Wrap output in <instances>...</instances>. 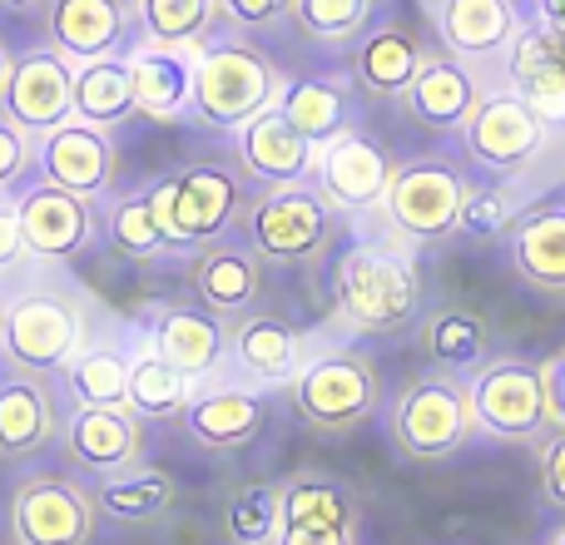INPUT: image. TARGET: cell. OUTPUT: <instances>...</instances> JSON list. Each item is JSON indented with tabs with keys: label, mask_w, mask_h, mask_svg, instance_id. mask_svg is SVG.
<instances>
[{
	"label": "cell",
	"mask_w": 565,
	"mask_h": 545,
	"mask_svg": "<svg viewBox=\"0 0 565 545\" xmlns=\"http://www.w3.org/2000/svg\"><path fill=\"white\" fill-rule=\"evenodd\" d=\"M282 75L268 60V50H258L254 40H214V45L199 50L194 60V89H189V115L209 129H238L248 119H258L264 109L278 105Z\"/></svg>",
	"instance_id": "6da1fadb"
},
{
	"label": "cell",
	"mask_w": 565,
	"mask_h": 545,
	"mask_svg": "<svg viewBox=\"0 0 565 545\" xmlns=\"http://www.w3.org/2000/svg\"><path fill=\"white\" fill-rule=\"evenodd\" d=\"M332 298H338V318L358 332H402L422 318V278L417 264L402 254L372 244L342 248L338 268H332Z\"/></svg>",
	"instance_id": "7a4b0ae2"
},
{
	"label": "cell",
	"mask_w": 565,
	"mask_h": 545,
	"mask_svg": "<svg viewBox=\"0 0 565 545\" xmlns=\"http://www.w3.org/2000/svg\"><path fill=\"white\" fill-rule=\"evenodd\" d=\"M288 397H292V412H298L312 431L342 437V431H358L362 421L382 407V372L367 352L328 348L292 372Z\"/></svg>",
	"instance_id": "3957f363"
},
{
	"label": "cell",
	"mask_w": 565,
	"mask_h": 545,
	"mask_svg": "<svg viewBox=\"0 0 565 545\" xmlns=\"http://www.w3.org/2000/svg\"><path fill=\"white\" fill-rule=\"evenodd\" d=\"M149 199L169 248H204L244 214V179L224 164H189L149 189Z\"/></svg>",
	"instance_id": "277c9868"
},
{
	"label": "cell",
	"mask_w": 565,
	"mask_h": 545,
	"mask_svg": "<svg viewBox=\"0 0 565 545\" xmlns=\"http://www.w3.org/2000/svg\"><path fill=\"white\" fill-rule=\"evenodd\" d=\"M387 431L402 457H412V461H441V457H451V451H461L477 437L467 382L447 377V372L407 382L402 397L392 402Z\"/></svg>",
	"instance_id": "5b68a950"
},
{
	"label": "cell",
	"mask_w": 565,
	"mask_h": 545,
	"mask_svg": "<svg viewBox=\"0 0 565 545\" xmlns=\"http://www.w3.org/2000/svg\"><path fill=\"white\" fill-rule=\"evenodd\" d=\"M244 234L268 264H312L332 248V209L308 184H274L244 209Z\"/></svg>",
	"instance_id": "8992f818"
},
{
	"label": "cell",
	"mask_w": 565,
	"mask_h": 545,
	"mask_svg": "<svg viewBox=\"0 0 565 545\" xmlns=\"http://www.w3.org/2000/svg\"><path fill=\"white\" fill-rule=\"evenodd\" d=\"M477 431L491 441H536L546 437V382L541 362L526 357H491L467 382Z\"/></svg>",
	"instance_id": "52a82bcc"
},
{
	"label": "cell",
	"mask_w": 565,
	"mask_h": 545,
	"mask_svg": "<svg viewBox=\"0 0 565 545\" xmlns=\"http://www.w3.org/2000/svg\"><path fill=\"white\" fill-rule=\"evenodd\" d=\"M85 342V318L60 292H25L0 312V352L20 372H55Z\"/></svg>",
	"instance_id": "ba28073f"
},
{
	"label": "cell",
	"mask_w": 565,
	"mask_h": 545,
	"mask_svg": "<svg viewBox=\"0 0 565 545\" xmlns=\"http://www.w3.org/2000/svg\"><path fill=\"white\" fill-rule=\"evenodd\" d=\"M461 199H467V174L451 159H407L392 169L382 204L412 244H437V238L457 234Z\"/></svg>",
	"instance_id": "9c48e42d"
},
{
	"label": "cell",
	"mask_w": 565,
	"mask_h": 545,
	"mask_svg": "<svg viewBox=\"0 0 565 545\" xmlns=\"http://www.w3.org/2000/svg\"><path fill=\"white\" fill-rule=\"evenodd\" d=\"M75 70L55 50H25L10 60V75L0 85V119L15 125L25 139H45L50 129L75 119Z\"/></svg>",
	"instance_id": "30bf717a"
},
{
	"label": "cell",
	"mask_w": 565,
	"mask_h": 545,
	"mask_svg": "<svg viewBox=\"0 0 565 545\" xmlns=\"http://www.w3.org/2000/svg\"><path fill=\"white\" fill-rule=\"evenodd\" d=\"M95 516V496L70 477H30L10 501V536L15 545H89Z\"/></svg>",
	"instance_id": "8fae6325"
},
{
	"label": "cell",
	"mask_w": 565,
	"mask_h": 545,
	"mask_svg": "<svg viewBox=\"0 0 565 545\" xmlns=\"http://www.w3.org/2000/svg\"><path fill=\"white\" fill-rule=\"evenodd\" d=\"M461 139H467V154L477 159L491 174H516L546 145V125L531 115V105L516 95V89H497V95H481L471 119L461 125Z\"/></svg>",
	"instance_id": "7c38bea8"
},
{
	"label": "cell",
	"mask_w": 565,
	"mask_h": 545,
	"mask_svg": "<svg viewBox=\"0 0 565 545\" xmlns=\"http://www.w3.org/2000/svg\"><path fill=\"white\" fill-rule=\"evenodd\" d=\"M312 169H318V194L332 214H362V209H377L387 199L397 164H392V154L377 139L358 135V129H342L338 139H328L318 149Z\"/></svg>",
	"instance_id": "4fadbf2b"
},
{
	"label": "cell",
	"mask_w": 565,
	"mask_h": 545,
	"mask_svg": "<svg viewBox=\"0 0 565 545\" xmlns=\"http://www.w3.org/2000/svg\"><path fill=\"white\" fill-rule=\"evenodd\" d=\"M129 25H135L129 0H45L50 50L70 70L119 55V45L129 40Z\"/></svg>",
	"instance_id": "5bb4252c"
},
{
	"label": "cell",
	"mask_w": 565,
	"mask_h": 545,
	"mask_svg": "<svg viewBox=\"0 0 565 545\" xmlns=\"http://www.w3.org/2000/svg\"><path fill=\"white\" fill-rule=\"evenodd\" d=\"M35 164L50 189H65L75 199H99L115 184V145L105 129H89L79 119L50 129L35 145Z\"/></svg>",
	"instance_id": "9a60e30c"
},
{
	"label": "cell",
	"mask_w": 565,
	"mask_h": 545,
	"mask_svg": "<svg viewBox=\"0 0 565 545\" xmlns=\"http://www.w3.org/2000/svg\"><path fill=\"white\" fill-rule=\"evenodd\" d=\"M477 99H481L477 75H471L451 50L422 55L412 85L402 89V109H407V119L422 125V129H437V135H451V129L467 125L471 109H477Z\"/></svg>",
	"instance_id": "2e32d148"
},
{
	"label": "cell",
	"mask_w": 565,
	"mask_h": 545,
	"mask_svg": "<svg viewBox=\"0 0 565 545\" xmlns=\"http://www.w3.org/2000/svg\"><path fill=\"white\" fill-rule=\"evenodd\" d=\"M15 218H20V238H25V254L35 258H75L79 248L95 234V214H89V199H75L65 189H30L15 199Z\"/></svg>",
	"instance_id": "e0dca14e"
},
{
	"label": "cell",
	"mask_w": 565,
	"mask_h": 545,
	"mask_svg": "<svg viewBox=\"0 0 565 545\" xmlns=\"http://www.w3.org/2000/svg\"><path fill=\"white\" fill-rule=\"evenodd\" d=\"M189 282H194L199 302L224 318H244L264 292V258L244 244H204L189 264Z\"/></svg>",
	"instance_id": "ac0fdd59"
},
{
	"label": "cell",
	"mask_w": 565,
	"mask_h": 545,
	"mask_svg": "<svg viewBox=\"0 0 565 545\" xmlns=\"http://www.w3.org/2000/svg\"><path fill=\"white\" fill-rule=\"evenodd\" d=\"M312 159L318 149L278 115V109H264L258 119H248L238 129V169L258 184H302L312 174Z\"/></svg>",
	"instance_id": "d6986e66"
},
{
	"label": "cell",
	"mask_w": 565,
	"mask_h": 545,
	"mask_svg": "<svg viewBox=\"0 0 565 545\" xmlns=\"http://www.w3.org/2000/svg\"><path fill=\"white\" fill-rule=\"evenodd\" d=\"M422 40L417 30H407L402 20H387L377 30H362L358 45H352V85L372 99H402V89L412 85L422 65Z\"/></svg>",
	"instance_id": "ffe728a7"
},
{
	"label": "cell",
	"mask_w": 565,
	"mask_h": 545,
	"mask_svg": "<svg viewBox=\"0 0 565 545\" xmlns=\"http://www.w3.org/2000/svg\"><path fill=\"white\" fill-rule=\"evenodd\" d=\"M507 238L516 278L546 298H565V204H541L516 214Z\"/></svg>",
	"instance_id": "44dd1931"
},
{
	"label": "cell",
	"mask_w": 565,
	"mask_h": 545,
	"mask_svg": "<svg viewBox=\"0 0 565 545\" xmlns=\"http://www.w3.org/2000/svg\"><path fill=\"white\" fill-rule=\"evenodd\" d=\"M194 60L199 50H164V45H139L129 65V89H135V109L149 119H179L189 115V89H194Z\"/></svg>",
	"instance_id": "7402d4cb"
},
{
	"label": "cell",
	"mask_w": 565,
	"mask_h": 545,
	"mask_svg": "<svg viewBox=\"0 0 565 545\" xmlns=\"http://www.w3.org/2000/svg\"><path fill=\"white\" fill-rule=\"evenodd\" d=\"M264 397L244 387H218V392H199L184 407V427L199 447L209 451H238L264 431Z\"/></svg>",
	"instance_id": "603a6c76"
},
{
	"label": "cell",
	"mask_w": 565,
	"mask_h": 545,
	"mask_svg": "<svg viewBox=\"0 0 565 545\" xmlns=\"http://www.w3.org/2000/svg\"><path fill=\"white\" fill-rule=\"evenodd\" d=\"M70 457L85 471H125L139 461L145 431L129 407H79L70 417Z\"/></svg>",
	"instance_id": "cb8c5ba5"
},
{
	"label": "cell",
	"mask_w": 565,
	"mask_h": 545,
	"mask_svg": "<svg viewBox=\"0 0 565 545\" xmlns=\"http://www.w3.org/2000/svg\"><path fill=\"white\" fill-rule=\"evenodd\" d=\"M224 322L214 312L199 308H164L154 318V352L169 362L174 372H184L189 382L209 377L224 357Z\"/></svg>",
	"instance_id": "d4e9b609"
},
{
	"label": "cell",
	"mask_w": 565,
	"mask_h": 545,
	"mask_svg": "<svg viewBox=\"0 0 565 545\" xmlns=\"http://www.w3.org/2000/svg\"><path fill=\"white\" fill-rule=\"evenodd\" d=\"M437 30L451 55H501L516 40V6L511 0H441Z\"/></svg>",
	"instance_id": "484cf974"
},
{
	"label": "cell",
	"mask_w": 565,
	"mask_h": 545,
	"mask_svg": "<svg viewBox=\"0 0 565 545\" xmlns=\"http://www.w3.org/2000/svg\"><path fill=\"white\" fill-rule=\"evenodd\" d=\"M507 70H511V89L526 99L541 125H565V65L546 50L536 25L521 30L507 45Z\"/></svg>",
	"instance_id": "4316f807"
},
{
	"label": "cell",
	"mask_w": 565,
	"mask_h": 545,
	"mask_svg": "<svg viewBox=\"0 0 565 545\" xmlns=\"http://www.w3.org/2000/svg\"><path fill=\"white\" fill-rule=\"evenodd\" d=\"M234 357L248 377L282 382L302 362V332L278 312H244L234 322Z\"/></svg>",
	"instance_id": "83f0119b"
},
{
	"label": "cell",
	"mask_w": 565,
	"mask_h": 545,
	"mask_svg": "<svg viewBox=\"0 0 565 545\" xmlns=\"http://www.w3.org/2000/svg\"><path fill=\"white\" fill-rule=\"evenodd\" d=\"M278 115L308 139L312 149H322L328 139H338L348 129V95H342L338 79L328 75H302V79H288L278 89Z\"/></svg>",
	"instance_id": "f1b7e54d"
},
{
	"label": "cell",
	"mask_w": 565,
	"mask_h": 545,
	"mask_svg": "<svg viewBox=\"0 0 565 545\" xmlns=\"http://www.w3.org/2000/svg\"><path fill=\"white\" fill-rule=\"evenodd\" d=\"M422 352H427L447 377L477 372L491 352V328L467 308H441L422 322Z\"/></svg>",
	"instance_id": "f546056e"
},
{
	"label": "cell",
	"mask_w": 565,
	"mask_h": 545,
	"mask_svg": "<svg viewBox=\"0 0 565 545\" xmlns=\"http://www.w3.org/2000/svg\"><path fill=\"white\" fill-rule=\"evenodd\" d=\"M75 119L89 129H115L135 115V89H129V65L125 60H89L75 70Z\"/></svg>",
	"instance_id": "4dcf8cb0"
},
{
	"label": "cell",
	"mask_w": 565,
	"mask_h": 545,
	"mask_svg": "<svg viewBox=\"0 0 565 545\" xmlns=\"http://www.w3.org/2000/svg\"><path fill=\"white\" fill-rule=\"evenodd\" d=\"M332 526L358 536V501L332 477H298L278 487V526Z\"/></svg>",
	"instance_id": "1f68e13d"
},
{
	"label": "cell",
	"mask_w": 565,
	"mask_h": 545,
	"mask_svg": "<svg viewBox=\"0 0 565 545\" xmlns=\"http://www.w3.org/2000/svg\"><path fill=\"white\" fill-rule=\"evenodd\" d=\"M129 15L145 30V45L204 50V35L218 20V0H135Z\"/></svg>",
	"instance_id": "d6a6232c"
},
{
	"label": "cell",
	"mask_w": 565,
	"mask_h": 545,
	"mask_svg": "<svg viewBox=\"0 0 565 545\" xmlns=\"http://www.w3.org/2000/svg\"><path fill=\"white\" fill-rule=\"evenodd\" d=\"M55 431V407H50L45 387L30 377H15L0 387V457H30L45 447Z\"/></svg>",
	"instance_id": "836d02e7"
},
{
	"label": "cell",
	"mask_w": 565,
	"mask_h": 545,
	"mask_svg": "<svg viewBox=\"0 0 565 545\" xmlns=\"http://www.w3.org/2000/svg\"><path fill=\"white\" fill-rule=\"evenodd\" d=\"M105 516L125 521V526H145V521H159L169 506H174V477L169 471H129V477H115L95 501Z\"/></svg>",
	"instance_id": "e575fe53"
},
{
	"label": "cell",
	"mask_w": 565,
	"mask_h": 545,
	"mask_svg": "<svg viewBox=\"0 0 565 545\" xmlns=\"http://www.w3.org/2000/svg\"><path fill=\"white\" fill-rule=\"evenodd\" d=\"M189 377L184 372H174L159 352H149V357L129 362V392H125V407L135 412V417H179V412L189 407Z\"/></svg>",
	"instance_id": "d590c367"
},
{
	"label": "cell",
	"mask_w": 565,
	"mask_h": 545,
	"mask_svg": "<svg viewBox=\"0 0 565 545\" xmlns=\"http://www.w3.org/2000/svg\"><path fill=\"white\" fill-rule=\"evenodd\" d=\"M377 0H292L288 25L318 45H352L372 25Z\"/></svg>",
	"instance_id": "8d00e7d4"
},
{
	"label": "cell",
	"mask_w": 565,
	"mask_h": 545,
	"mask_svg": "<svg viewBox=\"0 0 565 545\" xmlns=\"http://www.w3.org/2000/svg\"><path fill=\"white\" fill-rule=\"evenodd\" d=\"M70 372V387L85 407H125V392H129V362L109 348H95V352H75L65 362Z\"/></svg>",
	"instance_id": "74e56055"
},
{
	"label": "cell",
	"mask_w": 565,
	"mask_h": 545,
	"mask_svg": "<svg viewBox=\"0 0 565 545\" xmlns=\"http://www.w3.org/2000/svg\"><path fill=\"white\" fill-rule=\"evenodd\" d=\"M109 238H115V248L129 254V258L164 254L169 244H164V228H159V218H154V199H149V189L145 194L119 199L115 214H109Z\"/></svg>",
	"instance_id": "f35d334b"
},
{
	"label": "cell",
	"mask_w": 565,
	"mask_h": 545,
	"mask_svg": "<svg viewBox=\"0 0 565 545\" xmlns=\"http://www.w3.org/2000/svg\"><path fill=\"white\" fill-rule=\"evenodd\" d=\"M278 536V487H244L228 501V541L274 545Z\"/></svg>",
	"instance_id": "ab89813d"
},
{
	"label": "cell",
	"mask_w": 565,
	"mask_h": 545,
	"mask_svg": "<svg viewBox=\"0 0 565 545\" xmlns=\"http://www.w3.org/2000/svg\"><path fill=\"white\" fill-rule=\"evenodd\" d=\"M516 224L507 204V189L497 184H467V199H461V218H457V234L467 238H497Z\"/></svg>",
	"instance_id": "60d3db41"
},
{
	"label": "cell",
	"mask_w": 565,
	"mask_h": 545,
	"mask_svg": "<svg viewBox=\"0 0 565 545\" xmlns=\"http://www.w3.org/2000/svg\"><path fill=\"white\" fill-rule=\"evenodd\" d=\"M218 15L234 20L238 30H264L292 15V0H218Z\"/></svg>",
	"instance_id": "b9f144b4"
},
{
	"label": "cell",
	"mask_w": 565,
	"mask_h": 545,
	"mask_svg": "<svg viewBox=\"0 0 565 545\" xmlns=\"http://www.w3.org/2000/svg\"><path fill=\"white\" fill-rule=\"evenodd\" d=\"M541 382H546V427L565 431V348L541 362Z\"/></svg>",
	"instance_id": "7bdbcfd3"
},
{
	"label": "cell",
	"mask_w": 565,
	"mask_h": 545,
	"mask_svg": "<svg viewBox=\"0 0 565 545\" xmlns=\"http://www.w3.org/2000/svg\"><path fill=\"white\" fill-rule=\"evenodd\" d=\"M541 487H546V501L556 511H565V431L541 447Z\"/></svg>",
	"instance_id": "ee69618b"
},
{
	"label": "cell",
	"mask_w": 565,
	"mask_h": 545,
	"mask_svg": "<svg viewBox=\"0 0 565 545\" xmlns=\"http://www.w3.org/2000/svg\"><path fill=\"white\" fill-rule=\"evenodd\" d=\"M25 164H30V139L20 135L15 125L0 119V189L15 184V179L25 174Z\"/></svg>",
	"instance_id": "f6af8a7d"
},
{
	"label": "cell",
	"mask_w": 565,
	"mask_h": 545,
	"mask_svg": "<svg viewBox=\"0 0 565 545\" xmlns=\"http://www.w3.org/2000/svg\"><path fill=\"white\" fill-rule=\"evenodd\" d=\"M274 545H358V536L352 531H332V526H288L282 521Z\"/></svg>",
	"instance_id": "bcb514c9"
},
{
	"label": "cell",
	"mask_w": 565,
	"mask_h": 545,
	"mask_svg": "<svg viewBox=\"0 0 565 545\" xmlns=\"http://www.w3.org/2000/svg\"><path fill=\"white\" fill-rule=\"evenodd\" d=\"M25 258V238H20L15 204H0V268H15Z\"/></svg>",
	"instance_id": "7dc6e473"
},
{
	"label": "cell",
	"mask_w": 565,
	"mask_h": 545,
	"mask_svg": "<svg viewBox=\"0 0 565 545\" xmlns=\"http://www.w3.org/2000/svg\"><path fill=\"white\" fill-rule=\"evenodd\" d=\"M536 30H541V40H546L551 55H556L561 65H565V30H561V25H536Z\"/></svg>",
	"instance_id": "c3c4849f"
},
{
	"label": "cell",
	"mask_w": 565,
	"mask_h": 545,
	"mask_svg": "<svg viewBox=\"0 0 565 545\" xmlns=\"http://www.w3.org/2000/svg\"><path fill=\"white\" fill-rule=\"evenodd\" d=\"M541 6V25H561L565 30V0H536Z\"/></svg>",
	"instance_id": "681fc988"
},
{
	"label": "cell",
	"mask_w": 565,
	"mask_h": 545,
	"mask_svg": "<svg viewBox=\"0 0 565 545\" xmlns=\"http://www.w3.org/2000/svg\"><path fill=\"white\" fill-rule=\"evenodd\" d=\"M0 6H10V10H35V6H45V0H0Z\"/></svg>",
	"instance_id": "f907efd6"
},
{
	"label": "cell",
	"mask_w": 565,
	"mask_h": 545,
	"mask_svg": "<svg viewBox=\"0 0 565 545\" xmlns=\"http://www.w3.org/2000/svg\"><path fill=\"white\" fill-rule=\"evenodd\" d=\"M6 75H10V55H6V45H0V85H6Z\"/></svg>",
	"instance_id": "816d5d0a"
},
{
	"label": "cell",
	"mask_w": 565,
	"mask_h": 545,
	"mask_svg": "<svg viewBox=\"0 0 565 545\" xmlns=\"http://www.w3.org/2000/svg\"><path fill=\"white\" fill-rule=\"evenodd\" d=\"M551 545H565V526H561V531H556V541H551Z\"/></svg>",
	"instance_id": "f5cc1de1"
}]
</instances>
